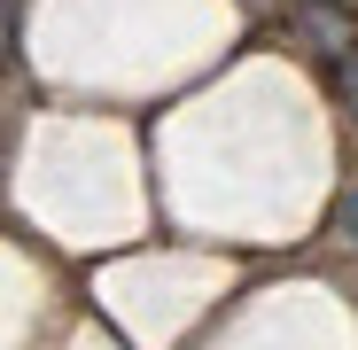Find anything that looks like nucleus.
Listing matches in <instances>:
<instances>
[{
    "mask_svg": "<svg viewBox=\"0 0 358 350\" xmlns=\"http://www.w3.org/2000/svg\"><path fill=\"white\" fill-rule=\"evenodd\" d=\"M335 226H343V233H350V242H358V187L343 195V210H335Z\"/></svg>",
    "mask_w": 358,
    "mask_h": 350,
    "instance_id": "1",
    "label": "nucleus"
},
{
    "mask_svg": "<svg viewBox=\"0 0 358 350\" xmlns=\"http://www.w3.org/2000/svg\"><path fill=\"white\" fill-rule=\"evenodd\" d=\"M343 94H350V109H358V54H343Z\"/></svg>",
    "mask_w": 358,
    "mask_h": 350,
    "instance_id": "2",
    "label": "nucleus"
}]
</instances>
